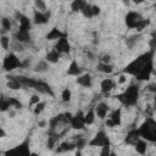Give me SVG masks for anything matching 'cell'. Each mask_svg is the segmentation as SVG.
I'll use <instances>...</instances> for the list:
<instances>
[{
  "mask_svg": "<svg viewBox=\"0 0 156 156\" xmlns=\"http://www.w3.org/2000/svg\"><path fill=\"white\" fill-rule=\"evenodd\" d=\"M152 55H154V51L150 50V51H147V52H145V54L138 56L135 60H133L130 63H128V65L123 68V73L130 74V76H134V77H135V76L143 69V67H144L149 61L152 60Z\"/></svg>",
  "mask_w": 156,
  "mask_h": 156,
  "instance_id": "obj_1",
  "label": "cell"
},
{
  "mask_svg": "<svg viewBox=\"0 0 156 156\" xmlns=\"http://www.w3.org/2000/svg\"><path fill=\"white\" fill-rule=\"evenodd\" d=\"M139 94H140L139 87L135 85V84H132V85H129L123 93H121V94L117 95V100H118L123 106H127V107L134 106V105H136V102H138Z\"/></svg>",
  "mask_w": 156,
  "mask_h": 156,
  "instance_id": "obj_2",
  "label": "cell"
},
{
  "mask_svg": "<svg viewBox=\"0 0 156 156\" xmlns=\"http://www.w3.org/2000/svg\"><path fill=\"white\" fill-rule=\"evenodd\" d=\"M138 130L143 139H145L146 141L156 143V121L155 119H152L151 117H147L138 128Z\"/></svg>",
  "mask_w": 156,
  "mask_h": 156,
  "instance_id": "obj_3",
  "label": "cell"
},
{
  "mask_svg": "<svg viewBox=\"0 0 156 156\" xmlns=\"http://www.w3.org/2000/svg\"><path fill=\"white\" fill-rule=\"evenodd\" d=\"M18 67H22V62L20 61V58L13 54V52H10L2 61V68L4 71H13Z\"/></svg>",
  "mask_w": 156,
  "mask_h": 156,
  "instance_id": "obj_4",
  "label": "cell"
},
{
  "mask_svg": "<svg viewBox=\"0 0 156 156\" xmlns=\"http://www.w3.org/2000/svg\"><path fill=\"white\" fill-rule=\"evenodd\" d=\"M88 144H89V146L102 147V146H106V145H111V141H110V138L107 136V134L104 130H99Z\"/></svg>",
  "mask_w": 156,
  "mask_h": 156,
  "instance_id": "obj_5",
  "label": "cell"
},
{
  "mask_svg": "<svg viewBox=\"0 0 156 156\" xmlns=\"http://www.w3.org/2000/svg\"><path fill=\"white\" fill-rule=\"evenodd\" d=\"M143 20V16L139 13V12H135V11H129L127 15H126V18H124V22H126V26L130 29H135L136 26L140 23V21Z\"/></svg>",
  "mask_w": 156,
  "mask_h": 156,
  "instance_id": "obj_6",
  "label": "cell"
},
{
  "mask_svg": "<svg viewBox=\"0 0 156 156\" xmlns=\"http://www.w3.org/2000/svg\"><path fill=\"white\" fill-rule=\"evenodd\" d=\"M51 16V12L49 10L46 11H40V10H34L33 13V22L35 24H45L49 22V18Z\"/></svg>",
  "mask_w": 156,
  "mask_h": 156,
  "instance_id": "obj_7",
  "label": "cell"
},
{
  "mask_svg": "<svg viewBox=\"0 0 156 156\" xmlns=\"http://www.w3.org/2000/svg\"><path fill=\"white\" fill-rule=\"evenodd\" d=\"M152 69H154V61H149L144 67L143 69L135 76V78L140 82H144V80H149L150 77H151V73H152Z\"/></svg>",
  "mask_w": 156,
  "mask_h": 156,
  "instance_id": "obj_8",
  "label": "cell"
},
{
  "mask_svg": "<svg viewBox=\"0 0 156 156\" xmlns=\"http://www.w3.org/2000/svg\"><path fill=\"white\" fill-rule=\"evenodd\" d=\"M69 126H71L73 129H77V130L83 129V128L87 126L85 119H84V113H83L82 111H78V112L72 117V119H71V122H69Z\"/></svg>",
  "mask_w": 156,
  "mask_h": 156,
  "instance_id": "obj_9",
  "label": "cell"
},
{
  "mask_svg": "<svg viewBox=\"0 0 156 156\" xmlns=\"http://www.w3.org/2000/svg\"><path fill=\"white\" fill-rule=\"evenodd\" d=\"M55 49L58 50L61 54H68L71 51V45H69V41L67 39V34L61 37L60 39H57V41L55 44Z\"/></svg>",
  "mask_w": 156,
  "mask_h": 156,
  "instance_id": "obj_10",
  "label": "cell"
},
{
  "mask_svg": "<svg viewBox=\"0 0 156 156\" xmlns=\"http://www.w3.org/2000/svg\"><path fill=\"white\" fill-rule=\"evenodd\" d=\"M95 113H96V117L98 118H100V119H105L106 118V116H107V113H108V111H110V107H108V105L106 104V102H104V101H100V102H98L96 105H95Z\"/></svg>",
  "mask_w": 156,
  "mask_h": 156,
  "instance_id": "obj_11",
  "label": "cell"
},
{
  "mask_svg": "<svg viewBox=\"0 0 156 156\" xmlns=\"http://www.w3.org/2000/svg\"><path fill=\"white\" fill-rule=\"evenodd\" d=\"M12 152H16V154H20V155H30V150H29V145H28V141H23L22 144L17 145L16 147H13L12 150H9L6 151L5 154L6 155H10Z\"/></svg>",
  "mask_w": 156,
  "mask_h": 156,
  "instance_id": "obj_12",
  "label": "cell"
},
{
  "mask_svg": "<svg viewBox=\"0 0 156 156\" xmlns=\"http://www.w3.org/2000/svg\"><path fill=\"white\" fill-rule=\"evenodd\" d=\"M116 87V83L113 82V79H111V78H105L102 82H101V84H100V90H101V93L104 94V95H110V93H111V90L113 89Z\"/></svg>",
  "mask_w": 156,
  "mask_h": 156,
  "instance_id": "obj_13",
  "label": "cell"
},
{
  "mask_svg": "<svg viewBox=\"0 0 156 156\" xmlns=\"http://www.w3.org/2000/svg\"><path fill=\"white\" fill-rule=\"evenodd\" d=\"M140 134H139V130L138 129H132L128 132L126 139H124V143L128 144V145H135V143L140 139Z\"/></svg>",
  "mask_w": 156,
  "mask_h": 156,
  "instance_id": "obj_14",
  "label": "cell"
},
{
  "mask_svg": "<svg viewBox=\"0 0 156 156\" xmlns=\"http://www.w3.org/2000/svg\"><path fill=\"white\" fill-rule=\"evenodd\" d=\"M77 83L80 85V87H84V88H90L91 84H93V78L89 73H84V74H79L78 78H77Z\"/></svg>",
  "mask_w": 156,
  "mask_h": 156,
  "instance_id": "obj_15",
  "label": "cell"
},
{
  "mask_svg": "<svg viewBox=\"0 0 156 156\" xmlns=\"http://www.w3.org/2000/svg\"><path fill=\"white\" fill-rule=\"evenodd\" d=\"M113 124V127H118L121 126L122 123V110L121 108H116L113 110L111 113H110V117H108Z\"/></svg>",
  "mask_w": 156,
  "mask_h": 156,
  "instance_id": "obj_16",
  "label": "cell"
},
{
  "mask_svg": "<svg viewBox=\"0 0 156 156\" xmlns=\"http://www.w3.org/2000/svg\"><path fill=\"white\" fill-rule=\"evenodd\" d=\"M15 39L22 44H26V43H29L30 41V34L28 30H22V29H18L15 34Z\"/></svg>",
  "mask_w": 156,
  "mask_h": 156,
  "instance_id": "obj_17",
  "label": "cell"
},
{
  "mask_svg": "<svg viewBox=\"0 0 156 156\" xmlns=\"http://www.w3.org/2000/svg\"><path fill=\"white\" fill-rule=\"evenodd\" d=\"M61 55H62V54H61L58 50H56V49L54 48L52 50H50V51L46 54L45 60H46L49 63H56V62H58V60H60Z\"/></svg>",
  "mask_w": 156,
  "mask_h": 156,
  "instance_id": "obj_18",
  "label": "cell"
},
{
  "mask_svg": "<svg viewBox=\"0 0 156 156\" xmlns=\"http://www.w3.org/2000/svg\"><path fill=\"white\" fill-rule=\"evenodd\" d=\"M67 74L68 76H74V77H78L79 74H82V69L78 66V63H77L76 60H72L71 61V63H69V66L67 68Z\"/></svg>",
  "mask_w": 156,
  "mask_h": 156,
  "instance_id": "obj_19",
  "label": "cell"
},
{
  "mask_svg": "<svg viewBox=\"0 0 156 156\" xmlns=\"http://www.w3.org/2000/svg\"><path fill=\"white\" fill-rule=\"evenodd\" d=\"M34 89H37L39 93H43V94H49V95L54 96V93H52V90H51L50 85H49L48 83L43 82V80H38V83H37V87H35Z\"/></svg>",
  "mask_w": 156,
  "mask_h": 156,
  "instance_id": "obj_20",
  "label": "cell"
},
{
  "mask_svg": "<svg viewBox=\"0 0 156 156\" xmlns=\"http://www.w3.org/2000/svg\"><path fill=\"white\" fill-rule=\"evenodd\" d=\"M61 138L60 134L55 133V132H51V134L48 136V141H46V147L49 150H54V147L56 146V143L58 141V139Z\"/></svg>",
  "mask_w": 156,
  "mask_h": 156,
  "instance_id": "obj_21",
  "label": "cell"
},
{
  "mask_svg": "<svg viewBox=\"0 0 156 156\" xmlns=\"http://www.w3.org/2000/svg\"><path fill=\"white\" fill-rule=\"evenodd\" d=\"M63 35H66V33L61 32L57 27H54V28L46 34V39H48V40H57V39H60V38L63 37Z\"/></svg>",
  "mask_w": 156,
  "mask_h": 156,
  "instance_id": "obj_22",
  "label": "cell"
},
{
  "mask_svg": "<svg viewBox=\"0 0 156 156\" xmlns=\"http://www.w3.org/2000/svg\"><path fill=\"white\" fill-rule=\"evenodd\" d=\"M146 147H147V141H146L145 139H143V138H140V139L135 143V145H134L135 151H136L138 154H140V155H144V154L146 152Z\"/></svg>",
  "mask_w": 156,
  "mask_h": 156,
  "instance_id": "obj_23",
  "label": "cell"
},
{
  "mask_svg": "<svg viewBox=\"0 0 156 156\" xmlns=\"http://www.w3.org/2000/svg\"><path fill=\"white\" fill-rule=\"evenodd\" d=\"M18 22H20V28H18V29L28 30V32L30 30V28H32V22H30V20H29L27 16L22 15L21 18L18 20Z\"/></svg>",
  "mask_w": 156,
  "mask_h": 156,
  "instance_id": "obj_24",
  "label": "cell"
},
{
  "mask_svg": "<svg viewBox=\"0 0 156 156\" xmlns=\"http://www.w3.org/2000/svg\"><path fill=\"white\" fill-rule=\"evenodd\" d=\"M6 84H7V88L11 89V90H18V89H21L23 87L17 77H10Z\"/></svg>",
  "mask_w": 156,
  "mask_h": 156,
  "instance_id": "obj_25",
  "label": "cell"
},
{
  "mask_svg": "<svg viewBox=\"0 0 156 156\" xmlns=\"http://www.w3.org/2000/svg\"><path fill=\"white\" fill-rule=\"evenodd\" d=\"M88 2L85 0H73L71 2V10L73 12H82V10L84 9V6L87 5Z\"/></svg>",
  "mask_w": 156,
  "mask_h": 156,
  "instance_id": "obj_26",
  "label": "cell"
},
{
  "mask_svg": "<svg viewBox=\"0 0 156 156\" xmlns=\"http://www.w3.org/2000/svg\"><path fill=\"white\" fill-rule=\"evenodd\" d=\"M96 68H98V71H99V72L107 73V74H110V73H112V72H113V66H112L111 63H106V62H101V61L98 63Z\"/></svg>",
  "mask_w": 156,
  "mask_h": 156,
  "instance_id": "obj_27",
  "label": "cell"
},
{
  "mask_svg": "<svg viewBox=\"0 0 156 156\" xmlns=\"http://www.w3.org/2000/svg\"><path fill=\"white\" fill-rule=\"evenodd\" d=\"M95 117H96V113H95V108H94V107H90V108L84 113V119H85V123H87L88 126L94 123Z\"/></svg>",
  "mask_w": 156,
  "mask_h": 156,
  "instance_id": "obj_28",
  "label": "cell"
},
{
  "mask_svg": "<svg viewBox=\"0 0 156 156\" xmlns=\"http://www.w3.org/2000/svg\"><path fill=\"white\" fill-rule=\"evenodd\" d=\"M45 106H46V102H45V101H39L38 104H35V105H34V108H33V113H34L35 116L40 115V113L44 111Z\"/></svg>",
  "mask_w": 156,
  "mask_h": 156,
  "instance_id": "obj_29",
  "label": "cell"
},
{
  "mask_svg": "<svg viewBox=\"0 0 156 156\" xmlns=\"http://www.w3.org/2000/svg\"><path fill=\"white\" fill-rule=\"evenodd\" d=\"M1 27H2V30H4V32H10L11 28H12V23H11L10 18L2 17V18H1Z\"/></svg>",
  "mask_w": 156,
  "mask_h": 156,
  "instance_id": "obj_30",
  "label": "cell"
},
{
  "mask_svg": "<svg viewBox=\"0 0 156 156\" xmlns=\"http://www.w3.org/2000/svg\"><path fill=\"white\" fill-rule=\"evenodd\" d=\"M48 61L46 60H44V61H39L38 62V65L35 66V68H34V71L35 72H45V71H48V68H49V66H48Z\"/></svg>",
  "mask_w": 156,
  "mask_h": 156,
  "instance_id": "obj_31",
  "label": "cell"
},
{
  "mask_svg": "<svg viewBox=\"0 0 156 156\" xmlns=\"http://www.w3.org/2000/svg\"><path fill=\"white\" fill-rule=\"evenodd\" d=\"M71 98H72V91L68 89V88H65L61 93V99L63 102H69L71 101Z\"/></svg>",
  "mask_w": 156,
  "mask_h": 156,
  "instance_id": "obj_32",
  "label": "cell"
},
{
  "mask_svg": "<svg viewBox=\"0 0 156 156\" xmlns=\"http://www.w3.org/2000/svg\"><path fill=\"white\" fill-rule=\"evenodd\" d=\"M0 45L4 50H9V48H10V37L2 34L0 37Z\"/></svg>",
  "mask_w": 156,
  "mask_h": 156,
  "instance_id": "obj_33",
  "label": "cell"
},
{
  "mask_svg": "<svg viewBox=\"0 0 156 156\" xmlns=\"http://www.w3.org/2000/svg\"><path fill=\"white\" fill-rule=\"evenodd\" d=\"M60 147H61L62 152H63V151H71V150H73V149L76 147V143H68V141H62V143L60 144Z\"/></svg>",
  "mask_w": 156,
  "mask_h": 156,
  "instance_id": "obj_34",
  "label": "cell"
},
{
  "mask_svg": "<svg viewBox=\"0 0 156 156\" xmlns=\"http://www.w3.org/2000/svg\"><path fill=\"white\" fill-rule=\"evenodd\" d=\"M82 15H83L85 18H91V17H94V16H93V10H91V5H90V4H87V5L84 6V9L82 10Z\"/></svg>",
  "mask_w": 156,
  "mask_h": 156,
  "instance_id": "obj_35",
  "label": "cell"
},
{
  "mask_svg": "<svg viewBox=\"0 0 156 156\" xmlns=\"http://www.w3.org/2000/svg\"><path fill=\"white\" fill-rule=\"evenodd\" d=\"M9 100V102H10V106H11V108H22L23 107V105H22V102L20 101V100H17V99H15V98H10V99H7Z\"/></svg>",
  "mask_w": 156,
  "mask_h": 156,
  "instance_id": "obj_36",
  "label": "cell"
},
{
  "mask_svg": "<svg viewBox=\"0 0 156 156\" xmlns=\"http://www.w3.org/2000/svg\"><path fill=\"white\" fill-rule=\"evenodd\" d=\"M149 24H150V20H149V18H143V20L140 21V23L136 26L135 29H136V32H141V30L145 29Z\"/></svg>",
  "mask_w": 156,
  "mask_h": 156,
  "instance_id": "obj_37",
  "label": "cell"
},
{
  "mask_svg": "<svg viewBox=\"0 0 156 156\" xmlns=\"http://www.w3.org/2000/svg\"><path fill=\"white\" fill-rule=\"evenodd\" d=\"M10 108H11V106H10L9 100L2 98L1 101H0V111H1V112H6V111H9Z\"/></svg>",
  "mask_w": 156,
  "mask_h": 156,
  "instance_id": "obj_38",
  "label": "cell"
},
{
  "mask_svg": "<svg viewBox=\"0 0 156 156\" xmlns=\"http://www.w3.org/2000/svg\"><path fill=\"white\" fill-rule=\"evenodd\" d=\"M34 6L37 10L46 11V4L44 2V0H34Z\"/></svg>",
  "mask_w": 156,
  "mask_h": 156,
  "instance_id": "obj_39",
  "label": "cell"
},
{
  "mask_svg": "<svg viewBox=\"0 0 156 156\" xmlns=\"http://www.w3.org/2000/svg\"><path fill=\"white\" fill-rule=\"evenodd\" d=\"M135 43H136V37H129V38L126 39V45H127L129 49H132V48L135 45Z\"/></svg>",
  "mask_w": 156,
  "mask_h": 156,
  "instance_id": "obj_40",
  "label": "cell"
},
{
  "mask_svg": "<svg viewBox=\"0 0 156 156\" xmlns=\"http://www.w3.org/2000/svg\"><path fill=\"white\" fill-rule=\"evenodd\" d=\"M85 144H87V140H85L84 138L78 136V140L76 141V147H77V149H83V147L85 146Z\"/></svg>",
  "mask_w": 156,
  "mask_h": 156,
  "instance_id": "obj_41",
  "label": "cell"
},
{
  "mask_svg": "<svg viewBox=\"0 0 156 156\" xmlns=\"http://www.w3.org/2000/svg\"><path fill=\"white\" fill-rule=\"evenodd\" d=\"M39 101H41L40 98H39V95L34 94V95H32V98H30V100H29V105H30V106H32V105H35V104H38Z\"/></svg>",
  "mask_w": 156,
  "mask_h": 156,
  "instance_id": "obj_42",
  "label": "cell"
},
{
  "mask_svg": "<svg viewBox=\"0 0 156 156\" xmlns=\"http://www.w3.org/2000/svg\"><path fill=\"white\" fill-rule=\"evenodd\" d=\"M91 10H93V16L94 17L98 16V15H100V12H101V9L98 5H91Z\"/></svg>",
  "mask_w": 156,
  "mask_h": 156,
  "instance_id": "obj_43",
  "label": "cell"
},
{
  "mask_svg": "<svg viewBox=\"0 0 156 156\" xmlns=\"http://www.w3.org/2000/svg\"><path fill=\"white\" fill-rule=\"evenodd\" d=\"M101 149H102V150H101V152H100V154H101L102 156H107V155H110V154H111V151H110V145L102 146Z\"/></svg>",
  "mask_w": 156,
  "mask_h": 156,
  "instance_id": "obj_44",
  "label": "cell"
},
{
  "mask_svg": "<svg viewBox=\"0 0 156 156\" xmlns=\"http://www.w3.org/2000/svg\"><path fill=\"white\" fill-rule=\"evenodd\" d=\"M149 48H150V50H152V51L156 50V38H151V39L149 40Z\"/></svg>",
  "mask_w": 156,
  "mask_h": 156,
  "instance_id": "obj_45",
  "label": "cell"
},
{
  "mask_svg": "<svg viewBox=\"0 0 156 156\" xmlns=\"http://www.w3.org/2000/svg\"><path fill=\"white\" fill-rule=\"evenodd\" d=\"M100 61H101V62H106V63H110V61H111V56H110V55H104V56H101Z\"/></svg>",
  "mask_w": 156,
  "mask_h": 156,
  "instance_id": "obj_46",
  "label": "cell"
},
{
  "mask_svg": "<svg viewBox=\"0 0 156 156\" xmlns=\"http://www.w3.org/2000/svg\"><path fill=\"white\" fill-rule=\"evenodd\" d=\"M127 82V77H126V74L123 73V74H121L119 77H118V84H123V83H126Z\"/></svg>",
  "mask_w": 156,
  "mask_h": 156,
  "instance_id": "obj_47",
  "label": "cell"
},
{
  "mask_svg": "<svg viewBox=\"0 0 156 156\" xmlns=\"http://www.w3.org/2000/svg\"><path fill=\"white\" fill-rule=\"evenodd\" d=\"M6 136V133L4 130V128H0V138H5Z\"/></svg>",
  "mask_w": 156,
  "mask_h": 156,
  "instance_id": "obj_48",
  "label": "cell"
},
{
  "mask_svg": "<svg viewBox=\"0 0 156 156\" xmlns=\"http://www.w3.org/2000/svg\"><path fill=\"white\" fill-rule=\"evenodd\" d=\"M133 4H135V5H140V4H143L144 2V0H130Z\"/></svg>",
  "mask_w": 156,
  "mask_h": 156,
  "instance_id": "obj_49",
  "label": "cell"
},
{
  "mask_svg": "<svg viewBox=\"0 0 156 156\" xmlns=\"http://www.w3.org/2000/svg\"><path fill=\"white\" fill-rule=\"evenodd\" d=\"M122 2H123L124 5H127V6H128V5H129L132 1H130V0H122Z\"/></svg>",
  "mask_w": 156,
  "mask_h": 156,
  "instance_id": "obj_50",
  "label": "cell"
},
{
  "mask_svg": "<svg viewBox=\"0 0 156 156\" xmlns=\"http://www.w3.org/2000/svg\"><path fill=\"white\" fill-rule=\"evenodd\" d=\"M154 110L156 111V96H155V99H154Z\"/></svg>",
  "mask_w": 156,
  "mask_h": 156,
  "instance_id": "obj_51",
  "label": "cell"
},
{
  "mask_svg": "<svg viewBox=\"0 0 156 156\" xmlns=\"http://www.w3.org/2000/svg\"><path fill=\"white\" fill-rule=\"evenodd\" d=\"M44 124H45V122H44V121H41V122H39V126H40V127H43Z\"/></svg>",
  "mask_w": 156,
  "mask_h": 156,
  "instance_id": "obj_52",
  "label": "cell"
},
{
  "mask_svg": "<svg viewBox=\"0 0 156 156\" xmlns=\"http://www.w3.org/2000/svg\"><path fill=\"white\" fill-rule=\"evenodd\" d=\"M155 9H156V2H155Z\"/></svg>",
  "mask_w": 156,
  "mask_h": 156,
  "instance_id": "obj_53",
  "label": "cell"
}]
</instances>
